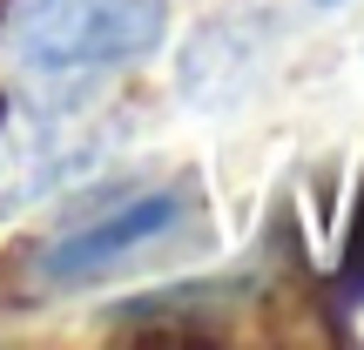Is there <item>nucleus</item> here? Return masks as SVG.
Here are the masks:
<instances>
[{"label":"nucleus","mask_w":364,"mask_h":350,"mask_svg":"<svg viewBox=\"0 0 364 350\" xmlns=\"http://www.w3.org/2000/svg\"><path fill=\"white\" fill-rule=\"evenodd\" d=\"M196 229H203L196 182H156V189L115 195L108 209L68 216L41 243L34 283L41 290H95L108 276H129V270H149L162 256H182L196 243Z\"/></svg>","instance_id":"f257e3e1"},{"label":"nucleus","mask_w":364,"mask_h":350,"mask_svg":"<svg viewBox=\"0 0 364 350\" xmlns=\"http://www.w3.org/2000/svg\"><path fill=\"white\" fill-rule=\"evenodd\" d=\"M95 162H102V135L81 128L75 115H14L0 128V216L68 189Z\"/></svg>","instance_id":"7ed1b4c3"},{"label":"nucleus","mask_w":364,"mask_h":350,"mask_svg":"<svg viewBox=\"0 0 364 350\" xmlns=\"http://www.w3.org/2000/svg\"><path fill=\"white\" fill-rule=\"evenodd\" d=\"M263 34H270L263 13H223L216 27H203L182 54V94L196 108H230L263 75Z\"/></svg>","instance_id":"20e7f679"},{"label":"nucleus","mask_w":364,"mask_h":350,"mask_svg":"<svg viewBox=\"0 0 364 350\" xmlns=\"http://www.w3.org/2000/svg\"><path fill=\"white\" fill-rule=\"evenodd\" d=\"M311 7H344V0H311Z\"/></svg>","instance_id":"39448f33"},{"label":"nucleus","mask_w":364,"mask_h":350,"mask_svg":"<svg viewBox=\"0 0 364 350\" xmlns=\"http://www.w3.org/2000/svg\"><path fill=\"white\" fill-rule=\"evenodd\" d=\"M169 34V0H14L7 54L41 81L135 67Z\"/></svg>","instance_id":"f03ea898"}]
</instances>
